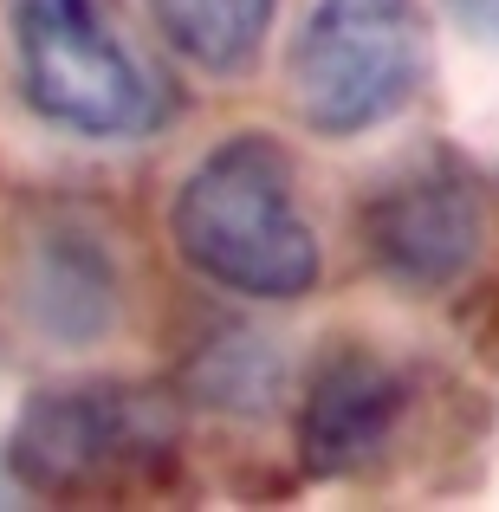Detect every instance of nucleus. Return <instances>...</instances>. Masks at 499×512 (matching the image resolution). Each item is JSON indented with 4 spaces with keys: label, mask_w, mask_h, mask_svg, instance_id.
<instances>
[{
    "label": "nucleus",
    "mask_w": 499,
    "mask_h": 512,
    "mask_svg": "<svg viewBox=\"0 0 499 512\" xmlns=\"http://www.w3.org/2000/svg\"><path fill=\"white\" fill-rule=\"evenodd\" d=\"M428 72L422 0H318L292 39V98L318 137H363L409 111Z\"/></svg>",
    "instance_id": "4"
},
{
    "label": "nucleus",
    "mask_w": 499,
    "mask_h": 512,
    "mask_svg": "<svg viewBox=\"0 0 499 512\" xmlns=\"http://www.w3.org/2000/svg\"><path fill=\"white\" fill-rule=\"evenodd\" d=\"M117 266L91 227L65 221L39 234L33 260H26V318L46 331L52 344L85 350L117 325Z\"/></svg>",
    "instance_id": "7"
},
{
    "label": "nucleus",
    "mask_w": 499,
    "mask_h": 512,
    "mask_svg": "<svg viewBox=\"0 0 499 512\" xmlns=\"http://www.w3.org/2000/svg\"><path fill=\"white\" fill-rule=\"evenodd\" d=\"M363 253L409 292H441L480 253V182L448 143L402 156L363 201Z\"/></svg>",
    "instance_id": "5"
},
{
    "label": "nucleus",
    "mask_w": 499,
    "mask_h": 512,
    "mask_svg": "<svg viewBox=\"0 0 499 512\" xmlns=\"http://www.w3.org/2000/svg\"><path fill=\"white\" fill-rule=\"evenodd\" d=\"M279 0H150L156 33L182 52L195 72L234 78L260 59L266 33H273Z\"/></svg>",
    "instance_id": "8"
},
{
    "label": "nucleus",
    "mask_w": 499,
    "mask_h": 512,
    "mask_svg": "<svg viewBox=\"0 0 499 512\" xmlns=\"http://www.w3.org/2000/svg\"><path fill=\"white\" fill-rule=\"evenodd\" d=\"M448 7H454V20H461L474 39L499 46V0H448Z\"/></svg>",
    "instance_id": "10"
},
{
    "label": "nucleus",
    "mask_w": 499,
    "mask_h": 512,
    "mask_svg": "<svg viewBox=\"0 0 499 512\" xmlns=\"http://www.w3.org/2000/svg\"><path fill=\"white\" fill-rule=\"evenodd\" d=\"M402 409H409L402 370H389L370 350H331L312 370V389H305V409H299L305 474H318V480L357 474V467L376 461V448L396 435Z\"/></svg>",
    "instance_id": "6"
},
{
    "label": "nucleus",
    "mask_w": 499,
    "mask_h": 512,
    "mask_svg": "<svg viewBox=\"0 0 499 512\" xmlns=\"http://www.w3.org/2000/svg\"><path fill=\"white\" fill-rule=\"evenodd\" d=\"M175 402L143 383L39 389L7 435V467L33 493H111L175 454Z\"/></svg>",
    "instance_id": "3"
},
{
    "label": "nucleus",
    "mask_w": 499,
    "mask_h": 512,
    "mask_svg": "<svg viewBox=\"0 0 499 512\" xmlns=\"http://www.w3.org/2000/svg\"><path fill=\"white\" fill-rule=\"evenodd\" d=\"M20 91L52 130L137 143L169 124V91L104 0H13Z\"/></svg>",
    "instance_id": "2"
},
{
    "label": "nucleus",
    "mask_w": 499,
    "mask_h": 512,
    "mask_svg": "<svg viewBox=\"0 0 499 512\" xmlns=\"http://www.w3.org/2000/svg\"><path fill=\"white\" fill-rule=\"evenodd\" d=\"M279 383V350L253 331H240L234 344H208L195 357V389L208 402H227V409H260Z\"/></svg>",
    "instance_id": "9"
},
{
    "label": "nucleus",
    "mask_w": 499,
    "mask_h": 512,
    "mask_svg": "<svg viewBox=\"0 0 499 512\" xmlns=\"http://www.w3.org/2000/svg\"><path fill=\"white\" fill-rule=\"evenodd\" d=\"M169 234L208 286L240 299H299L318 279V234L299 208V175L266 130H240L188 169Z\"/></svg>",
    "instance_id": "1"
}]
</instances>
